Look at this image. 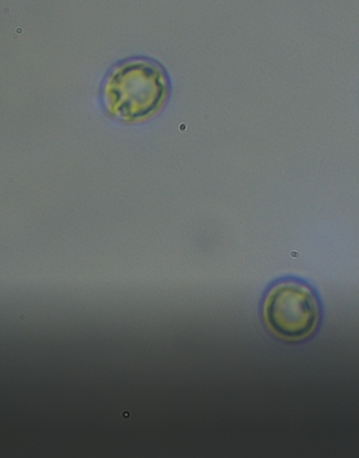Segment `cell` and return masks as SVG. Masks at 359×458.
Listing matches in <instances>:
<instances>
[{
    "mask_svg": "<svg viewBox=\"0 0 359 458\" xmlns=\"http://www.w3.org/2000/svg\"><path fill=\"white\" fill-rule=\"evenodd\" d=\"M167 83L161 68L144 58H130L116 64L107 74L102 101L107 112L124 121L143 119L162 102Z\"/></svg>",
    "mask_w": 359,
    "mask_h": 458,
    "instance_id": "1",
    "label": "cell"
},
{
    "mask_svg": "<svg viewBox=\"0 0 359 458\" xmlns=\"http://www.w3.org/2000/svg\"><path fill=\"white\" fill-rule=\"evenodd\" d=\"M264 317L269 329L287 340L309 336L317 327L320 307L312 285L299 278H283L266 296Z\"/></svg>",
    "mask_w": 359,
    "mask_h": 458,
    "instance_id": "2",
    "label": "cell"
}]
</instances>
